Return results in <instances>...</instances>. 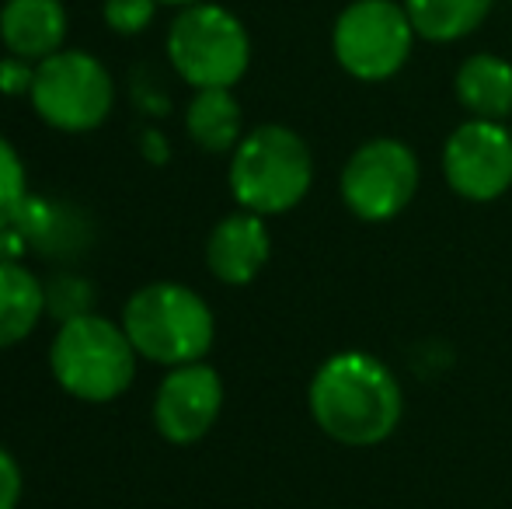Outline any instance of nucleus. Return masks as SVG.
<instances>
[{
  "instance_id": "f8f14e48",
  "label": "nucleus",
  "mask_w": 512,
  "mask_h": 509,
  "mask_svg": "<svg viewBox=\"0 0 512 509\" xmlns=\"http://www.w3.org/2000/svg\"><path fill=\"white\" fill-rule=\"evenodd\" d=\"M67 39V7L63 0H4L0 7V42L7 56L42 63L60 53Z\"/></svg>"
},
{
  "instance_id": "a211bd4d",
  "label": "nucleus",
  "mask_w": 512,
  "mask_h": 509,
  "mask_svg": "<svg viewBox=\"0 0 512 509\" xmlns=\"http://www.w3.org/2000/svg\"><path fill=\"white\" fill-rule=\"evenodd\" d=\"M46 311L56 321H70L77 314H91V286L77 276H56L46 286Z\"/></svg>"
},
{
  "instance_id": "9b49d317",
  "label": "nucleus",
  "mask_w": 512,
  "mask_h": 509,
  "mask_svg": "<svg viewBox=\"0 0 512 509\" xmlns=\"http://www.w3.org/2000/svg\"><path fill=\"white\" fill-rule=\"evenodd\" d=\"M272 258V238L265 217L237 210L209 231L206 265L223 286H248Z\"/></svg>"
},
{
  "instance_id": "2eb2a0df",
  "label": "nucleus",
  "mask_w": 512,
  "mask_h": 509,
  "mask_svg": "<svg viewBox=\"0 0 512 509\" xmlns=\"http://www.w3.org/2000/svg\"><path fill=\"white\" fill-rule=\"evenodd\" d=\"M185 133L206 154H227L244 136V112L234 88H203L185 109Z\"/></svg>"
},
{
  "instance_id": "39448f33",
  "label": "nucleus",
  "mask_w": 512,
  "mask_h": 509,
  "mask_svg": "<svg viewBox=\"0 0 512 509\" xmlns=\"http://www.w3.org/2000/svg\"><path fill=\"white\" fill-rule=\"evenodd\" d=\"M168 60L196 91L234 88L251 67V35L234 11L220 4L182 7L168 28Z\"/></svg>"
},
{
  "instance_id": "dca6fc26",
  "label": "nucleus",
  "mask_w": 512,
  "mask_h": 509,
  "mask_svg": "<svg viewBox=\"0 0 512 509\" xmlns=\"http://www.w3.org/2000/svg\"><path fill=\"white\" fill-rule=\"evenodd\" d=\"M401 4L418 39L446 46V42H460L478 32L492 14L495 0H401Z\"/></svg>"
},
{
  "instance_id": "5701e85b",
  "label": "nucleus",
  "mask_w": 512,
  "mask_h": 509,
  "mask_svg": "<svg viewBox=\"0 0 512 509\" xmlns=\"http://www.w3.org/2000/svg\"><path fill=\"white\" fill-rule=\"evenodd\" d=\"M161 7H192V4H203V0H157Z\"/></svg>"
},
{
  "instance_id": "f257e3e1",
  "label": "nucleus",
  "mask_w": 512,
  "mask_h": 509,
  "mask_svg": "<svg viewBox=\"0 0 512 509\" xmlns=\"http://www.w3.org/2000/svg\"><path fill=\"white\" fill-rule=\"evenodd\" d=\"M307 405L328 440L342 447H377L401 426L405 394L384 360L363 349H342L317 367Z\"/></svg>"
},
{
  "instance_id": "20e7f679",
  "label": "nucleus",
  "mask_w": 512,
  "mask_h": 509,
  "mask_svg": "<svg viewBox=\"0 0 512 509\" xmlns=\"http://www.w3.org/2000/svg\"><path fill=\"white\" fill-rule=\"evenodd\" d=\"M136 349L126 328L102 314H77L60 321L49 346V370L56 384L77 401L105 405L129 391L136 377Z\"/></svg>"
},
{
  "instance_id": "6e6552de",
  "label": "nucleus",
  "mask_w": 512,
  "mask_h": 509,
  "mask_svg": "<svg viewBox=\"0 0 512 509\" xmlns=\"http://www.w3.org/2000/svg\"><path fill=\"white\" fill-rule=\"evenodd\" d=\"M422 182L415 150L394 136H373L359 143L342 168V203L366 224H387L405 213Z\"/></svg>"
},
{
  "instance_id": "6ab92c4d",
  "label": "nucleus",
  "mask_w": 512,
  "mask_h": 509,
  "mask_svg": "<svg viewBox=\"0 0 512 509\" xmlns=\"http://www.w3.org/2000/svg\"><path fill=\"white\" fill-rule=\"evenodd\" d=\"M157 0H105L102 14H105V25L119 35H140L150 28L157 14Z\"/></svg>"
},
{
  "instance_id": "f03ea898",
  "label": "nucleus",
  "mask_w": 512,
  "mask_h": 509,
  "mask_svg": "<svg viewBox=\"0 0 512 509\" xmlns=\"http://www.w3.org/2000/svg\"><path fill=\"white\" fill-rule=\"evenodd\" d=\"M314 185V154L297 129L262 123L230 150V192L258 217L290 213Z\"/></svg>"
},
{
  "instance_id": "0eeeda50",
  "label": "nucleus",
  "mask_w": 512,
  "mask_h": 509,
  "mask_svg": "<svg viewBox=\"0 0 512 509\" xmlns=\"http://www.w3.org/2000/svg\"><path fill=\"white\" fill-rule=\"evenodd\" d=\"M32 109L46 126L60 133H91L108 119L115 105V84L105 63L84 49H60L35 63Z\"/></svg>"
},
{
  "instance_id": "9d476101",
  "label": "nucleus",
  "mask_w": 512,
  "mask_h": 509,
  "mask_svg": "<svg viewBox=\"0 0 512 509\" xmlns=\"http://www.w3.org/2000/svg\"><path fill=\"white\" fill-rule=\"evenodd\" d=\"M223 412V381L213 367L185 363L164 374L154 398V429L168 443L189 447L216 426Z\"/></svg>"
},
{
  "instance_id": "ddd939ff",
  "label": "nucleus",
  "mask_w": 512,
  "mask_h": 509,
  "mask_svg": "<svg viewBox=\"0 0 512 509\" xmlns=\"http://www.w3.org/2000/svg\"><path fill=\"white\" fill-rule=\"evenodd\" d=\"M453 95L471 119H512V63L495 53H474L457 67Z\"/></svg>"
},
{
  "instance_id": "4468645a",
  "label": "nucleus",
  "mask_w": 512,
  "mask_h": 509,
  "mask_svg": "<svg viewBox=\"0 0 512 509\" xmlns=\"http://www.w3.org/2000/svg\"><path fill=\"white\" fill-rule=\"evenodd\" d=\"M42 314H46V283L18 258H0V349L25 342Z\"/></svg>"
},
{
  "instance_id": "f3484780",
  "label": "nucleus",
  "mask_w": 512,
  "mask_h": 509,
  "mask_svg": "<svg viewBox=\"0 0 512 509\" xmlns=\"http://www.w3.org/2000/svg\"><path fill=\"white\" fill-rule=\"evenodd\" d=\"M28 203V175H25V161L14 150L11 140L0 136V231L14 227L21 206Z\"/></svg>"
},
{
  "instance_id": "7ed1b4c3",
  "label": "nucleus",
  "mask_w": 512,
  "mask_h": 509,
  "mask_svg": "<svg viewBox=\"0 0 512 509\" xmlns=\"http://www.w3.org/2000/svg\"><path fill=\"white\" fill-rule=\"evenodd\" d=\"M122 328H126L133 349L150 363L161 367H185L199 363L213 349L216 318L209 304L185 283H147L122 307Z\"/></svg>"
},
{
  "instance_id": "4be33fe9",
  "label": "nucleus",
  "mask_w": 512,
  "mask_h": 509,
  "mask_svg": "<svg viewBox=\"0 0 512 509\" xmlns=\"http://www.w3.org/2000/svg\"><path fill=\"white\" fill-rule=\"evenodd\" d=\"M147 147H150V157H154V161H164V157H168V143H164V136L147 133Z\"/></svg>"
},
{
  "instance_id": "423d86ee",
  "label": "nucleus",
  "mask_w": 512,
  "mask_h": 509,
  "mask_svg": "<svg viewBox=\"0 0 512 509\" xmlns=\"http://www.w3.org/2000/svg\"><path fill=\"white\" fill-rule=\"evenodd\" d=\"M415 25L401 0H352L331 25V53L338 67L363 84L391 81L415 49Z\"/></svg>"
},
{
  "instance_id": "b1692460",
  "label": "nucleus",
  "mask_w": 512,
  "mask_h": 509,
  "mask_svg": "<svg viewBox=\"0 0 512 509\" xmlns=\"http://www.w3.org/2000/svg\"><path fill=\"white\" fill-rule=\"evenodd\" d=\"M509 129H512V126H509Z\"/></svg>"
},
{
  "instance_id": "1a4fd4ad",
  "label": "nucleus",
  "mask_w": 512,
  "mask_h": 509,
  "mask_svg": "<svg viewBox=\"0 0 512 509\" xmlns=\"http://www.w3.org/2000/svg\"><path fill=\"white\" fill-rule=\"evenodd\" d=\"M443 178L467 203H495L512 189V129L467 119L443 143Z\"/></svg>"
},
{
  "instance_id": "aec40b11",
  "label": "nucleus",
  "mask_w": 512,
  "mask_h": 509,
  "mask_svg": "<svg viewBox=\"0 0 512 509\" xmlns=\"http://www.w3.org/2000/svg\"><path fill=\"white\" fill-rule=\"evenodd\" d=\"M32 77H35V63L18 60V56L0 60V91L4 95H28L32 91Z\"/></svg>"
},
{
  "instance_id": "412c9836",
  "label": "nucleus",
  "mask_w": 512,
  "mask_h": 509,
  "mask_svg": "<svg viewBox=\"0 0 512 509\" xmlns=\"http://www.w3.org/2000/svg\"><path fill=\"white\" fill-rule=\"evenodd\" d=\"M18 503H21V468L0 447V509H18Z\"/></svg>"
}]
</instances>
